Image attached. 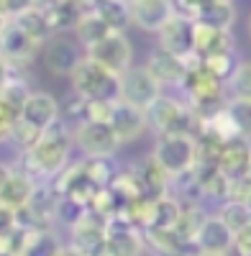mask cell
<instances>
[{
	"label": "cell",
	"mask_w": 251,
	"mask_h": 256,
	"mask_svg": "<svg viewBox=\"0 0 251 256\" xmlns=\"http://www.w3.org/2000/svg\"><path fill=\"white\" fill-rule=\"evenodd\" d=\"M70 148H72V134L70 128L64 126V120H56L49 128H44L41 138L36 141L34 148L24 152V166H26V174H31L34 180H49L56 177L67 164L70 156Z\"/></svg>",
	"instance_id": "obj_1"
},
{
	"label": "cell",
	"mask_w": 251,
	"mask_h": 256,
	"mask_svg": "<svg viewBox=\"0 0 251 256\" xmlns=\"http://www.w3.org/2000/svg\"><path fill=\"white\" fill-rule=\"evenodd\" d=\"M74 95L85 100H120V74L106 70L90 56H82L72 72Z\"/></svg>",
	"instance_id": "obj_2"
},
{
	"label": "cell",
	"mask_w": 251,
	"mask_h": 256,
	"mask_svg": "<svg viewBox=\"0 0 251 256\" xmlns=\"http://www.w3.org/2000/svg\"><path fill=\"white\" fill-rule=\"evenodd\" d=\"M154 159L174 180L198 164V141L192 134H159Z\"/></svg>",
	"instance_id": "obj_3"
},
{
	"label": "cell",
	"mask_w": 251,
	"mask_h": 256,
	"mask_svg": "<svg viewBox=\"0 0 251 256\" xmlns=\"http://www.w3.org/2000/svg\"><path fill=\"white\" fill-rule=\"evenodd\" d=\"M146 118H149V123L159 134H192L195 136V131H200V126H202V118L192 108L187 110L184 105L164 95H159L146 108Z\"/></svg>",
	"instance_id": "obj_4"
},
{
	"label": "cell",
	"mask_w": 251,
	"mask_h": 256,
	"mask_svg": "<svg viewBox=\"0 0 251 256\" xmlns=\"http://www.w3.org/2000/svg\"><path fill=\"white\" fill-rule=\"evenodd\" d=\"M184 88L190 92V102H192V110L200 118H210L216 110H220L226 100H223V84L218 77H213L208 70H202V64L190 70L184 80Z\"/></svg>",
	"instance_id": "obj_5"
},
{
	"label": "cell",
	"mask_w": 251,
	"mask_h": 256,
	"mask_svg": "<svg viewBox=\"0 0 251 256\" xmlns=\"http://www.w3.org/2000/svg\"><path fill=\"white\" fill-rule=\"evenodd\" d=\"M74 141H77L82 154H88V156H108V159L116 154V148L120 146V138L116 136L110 123L90 120V118H85L74 128Z\"/></svg>",
	"instance_id": "obj_6"
},
{
	"label": "cell",
	"mask_w": 251,
	"mask_h": 256,
	"mask_svg": "<svg viewBox=\"0 0 251 256\" xmlns=\"http://www.w3.org/2000/svg\"><path fill=\"white\" fill-rule=\"evenodd\" d=\"M88 56L95 59L98 64H102L106 70L123 74L131 67V41L123 36V31L113 28L108 36H102L92 46H88Z\"/></svg>",
	"instance_id": "obj_7"
},
{
	"label": "cell",
	"mask_w": 251,
	"mask_h": 256,
	"mask_svg": "<svg viewBox=\"0 0 251 256\" xmlns=\"http://www.w3.org/2000/svg\"><path fill=\"white\" fill-rule=\"evenodd\" d=\"M159 95V80L146 67H128L120 74V100L134 102L146 110Z\"/></svg>",
	"instance_id": "obj_8"
},
{
	"label": "cell",
	"mask_w": 251,
	"mask_h": 256,
	"mask_svg": "<svg viewBox=\"0 0 251 256\" xmlns=\"http://www.w3.org/2000/svg\"><path fill=\"white\" fill-rule=\"evenodd\" d=\"M141 248H144V238L136 230V223L126 212L108 218L106 256H138Z\"/></svg>",
	"instance_id": "obj_9"
},
{
	"label": "cell",
	"mask_w": 251,
	"mask_h": 256,
	"mask_svg": "<svg viewBox=\"0 0 251 256\" xmlns=\"http://www.w3.org/2000/svg\"><path fill=\"white\" fill-rule=\"evenodd\" d=\"M200 64V56H180V54H172V52H154L146 62V70H149L159 84H184L187 74H190L192 67Z\"/></svg>",
	"instance_id": "obj_10"
},
{
	"label": "cell",
	"mask_w": 251,
	"mask_h": 256,
	"mask_svg": "<svg viewBox=\"0 0 251 256\" xmlns=\"http://www.w3.org/2000/svg\"><path fill=\"white\" fill-rule=\"evenodd\" d=\"M159 46L180 56H195V20L174 13L159 31Z\"/></svg>",
	"instance_id": "obj_11"
},
{
	"label": "cell",
	"mask_w": 251,
	"mask_h": 256,
	"mask_svg": "<svg viewBox=\"0 0 251 256\" xmlns=\"http://www.w3.org/2000/svg\"><path fill=\"white\" fill-rule=\"evenodd\" d=\"M106 233H108V218L100 212H88L77 226H72V246L82 256H102L106 254Z\"/></svg>",
	"instance_id": "obj_12"
},
{
	"label": "cell",
	"mask_w": 251,
	"mask_h": 256,
	"mask_svg": "<svg viewBox=\"0 0 251 256\" xmlns=\"http://www.w3.org/2000/svg\"><path fill=\"white\" fill-rule=\"evenodd\" d=\"M36 49H38V41L24 26H18L10 18L8 26L3 28V34H0V54H3L13 67H18V64L31 62Z\"/></svg>",
	"instance_id": "obj_13"
},
{
	"label": "cell",
	"mask_w": 251,
	"mask_h": 256,
	"mask_svg": "<svg viewBox=\"0 0 251 256\" xmlns=\"http://www.w3.org/2000/svg\"><path fill=\"white\" fill-rule=\"evenodd\" d=\"M177 13L174 0H134L131 24L146 34H159L162 26Z\"/></svg>",
	"instance_id": "obj_14"
},
{
	"label": "cell",
	"mask_w": 251,
	"mask_h": 256,
	"mask_svg": "<svg viewBox=\"0 0 251 256\" xmlns=\"http://www.w3.org/2000/svg\"><path fill=\"white\" fill-rule=\"evenodd\" d=\"M248 164H251V136L238 134L234 138H226V144L220 148V156H218L220 172L228 180H238V177H246Z\"/></svg>",
	"instance_id": "obj_15"
},
{
	"label": "cell",
	"mask_w": 251,
	"mask_h": 256,
	"mask_svg": "<svg viewBox=\"0 0 251 256\" xmlns=\"http://www.w3.org/2000/svg\"><path fill=\"white\" fill-rule=\"evenodd\" d=\"M146 123H149V118H146L144 108H138V105H134V102H126V100H116L110 126H113L116 136L120 138V144L138 138L144 134Z\"/></svg>",
	"instance_id": "obj_16"
},
{
	"label": "cell",
	"mask_w": 251,
	"mask_h": 256,
	"mask_svg": "<svg viewBox=\"0 0 251 256\" xmlns=\"http://www.w3.org/2000/svg\"><path fill=\"white\" fill-rule=\"evenodd\" d=\"M234 238H236V233L216 216V218H208L202 223V228L198 230L195 248L198 251H210V254H228L234 248Z\"/></svg>",
	"instance_id": "obj_17"
},
{
	"label": "cell",
	"mask_w": 251,
	"mask_h": 256,
	"mask_svg": "<svg viewBox=\"0 0 251 256\" xmlns=\"http://www.w3.org/2000/svg\"><path fill=\"white\" fill-rule=\"evenodd\" d=\"M59 118H62L59 102H56L49 92H31L28 100H26V105L20 108V120L36 126L38 131L49 128V126L56 123Z\"/></svg>",
	"instance_id": "obj_18"
},
{
	"label": "cell",
	"mask_w": 251,
	"mask_h": 256,
	"mask_svg": "<svg viewBox=\"0 0 251 256\" xmlns=\"http://www.w3.org/2000/svg\"><path fill=\"white\" fill-rule=\"evenodd\" d=\"M36 190V180L26 172H13L8 174V180L0 184V205L8 210H20L31 202V195Z\"/></svg>",
	"instance_id": "obj_19"
},
{
	"label": "cell",
	"mask_w": 251,
	"mask_h": 256,
	"mask_svg": "<svg viewBox=\"0 0 251 256\" xmlns=\"http://www.w3.org/2000/svg\"><path fill=\"white\" fill-rule=\"evenodd\" d=\"M226 52H234L231 28H216V26L195 20V54L202 59V56L226 54Z\"/></svg>",
	"instance_id": "obj_20"
},
{
	"label": "cell",
	"mask_w": 251,
	"mask_h": 256,
	"mask_svg": "<svg viewBox=\"0 0 251 256\" xmlns=\"http://www.w3.org/2000/svg\"><path fill=\"white\" fill-rule=\"evenodd\" d=\"M80 54H77V46L72 38H64V36H56L52 38V44L46 49V67L56 74H72L74 67L80 64Z\"/></svg>",
	"instance_id": "obj_21"
},
{
	"label": "cell",
	"mask_w": 251,
	"mask_h": 256,
	"mask_svg": "<svg viewBox=\"0 0 251 256\" xmlns=\"http://www.w3.org/2000/svg\"><path fill=\"white\" fill-rule=\"evenodd\" d=\"M110 31H113V28L108 26V20L102 18L98 10L80 16V20L74 24V34H77V38H80L85 46H92L95 41H100L102 36H108Z\"/></svg>",
	"instance_id": "obj_22"
},
{
	"label": "cell",
	"mask_w": 251,
	"mask_h": 256,
	"mask_svg": "<svg viewBox=\"0 0 251 256\" xmlns=\"http://www.w3.org/2000/svg\"><path fill=\"white\" fill-rule=\"evenodd\" d=\"M208 220V216L200 210V208H195V205H190V208H182V212H180V218H177V223H174V233L184 241V244H192L195 246V236H198V230L202 228V223Z\"/></svg>",
	"instance_id": "obj_23"
},
{
	"label": "cell",
	"mask_w": 251,
	"mask_h": 256,
	"mask_svg": "<svg viewBox=\"0 0 251 256\" xmlns=\"http://www.w3.org/2000/svg\"><path fill=\"white\" fill-rule=\"evenodd\" d=\"M218 218L231 228L234 233L244 230L251 226V205L248 202H241V200H226L223 208L218 210Z\"/></svg>",
	"instance_id": "obj_24"
},
{
	"label": "cell",
	"mask_w": 251,
	"mask_h": 256,
	"mask_svg": "<svg viewBox=\"0 0 251 256\" xmlns=\"http://www.w3.org/2000/svg\"><path fill=\"white\" fill-rule=\"evenodd\" d=\"M198 20L200 24H208V26H216V28H231V24H234L231 0H210Z\"/></svg>",
	"instance_id": "obj_25"
},
{
	"label": "cell",
	"mask_w": 251,
	"mask_h": 256,
	"mask_svg": "<svg viewBox=\"0 0 251 256\" xmlns=\"http://www.w3.org/2000/svg\"><path fill=\"white\" fill-rule=\"evenodd\" d=\"M180 212H182V205L170 198V195H162L156 198V205H154V220L149 228H174L177 218H180Z\"/></svg>",
	"instance_id": "obj_26"
},
{
	"label": "cell",
	"mask_w": 251,
	"mask_h": 256,
	"mask_svg": "<svg viewBox=\"0 0 251 256\" xmlns=\"http://www.w3.org/2000/svg\"><path fill=\"white\" fill-rule=\"evenodd\" d=\"M226 108L234 116L238 131L244 136H251V95H234L226 102Z\"/></svg>",
	"instance_id": "obj_27"
},
{
	"label": "cell",
	"mask_w": 251,
	"mask_h": 256,
	"mask_svg": "<svg viewBox=\"0 0 251 256\" xmlns=\"http://www.w3.org/2000/svg\"><path fill=\"white\" fill-rule=\"evenodd\" d=\"M200 64H202V70H208L213 77H218V80H223V77H231L234 74V70H236V56H234V52H226V54H210V56H202L200 59Z\"/></svg>",
	"instance_id": "obj_28"
},
{
	"label": "cell",
	"mask_w": 251,
	"mask_h": 256,
	"mask_svg": "<svg viewBox=\"0 0 251 256\" xmlns=\"http://www.w3.org/2000/svg\"><path fill=\"white\" fill-rule=\"evenodd\" d=\"M41 134H44V131H38L36 126H31V123L18 118L16 126H13V131H10V136H8V141H13L20 152H28V148L36 146V141L41 138Z\"/></svg>",
	"instance_id": "obj_29"
},
{
	"label": "cell",
	"mask_w": 251,
	"mask_h": 256,
	"mask_svg": "<svg viewBox=\"0 0 251 256\" xmlns=\"http://www.w3.org/2000/svg\"><path fill=\"white\" fill-rule=\"evenodd\" d=\"M228 88L234 95H251V62H238L234 74L228 77Z\"/></svg>",
	"instance_id": "obj_30"
},
{
	"label": "cell",
	"mask_w": 251,
	"mask_h": 256,
	"mask_svg": "<svg viewBox=\"0 0 251 256\" xmlns=\"http://www.w3.org/2000/svg\"><path fill=\"white\" fill-rule=\"evenodd\" d=\"M0 95H3L10 105H13V108L20 113V108H24V105H26V100H28V95H31V90L26 88V84L24 82H20V80H16V77H10L6 84H3V90H0Z\"/></svg>",
	"instance_id": "obj_31"
},
{
	"label": "cell",
	"mask_w": 251,
	"mask_h": 256,
	"mask_svg": "<svg viewBox=\"0 0 251 256\" xmlns=\"http://www.w3.org/2000/svg\"><path fill=\"white\" fill-rule=\"evenodd\" d=\"M113 105H116V100H88V102H85V118L110 123Z\"/></svg>",
	"instance_id": "obj_32"
},
{
	"label": "cell",
	"mask_w": 251,
	"mask_h": 256,
	"mask_svg": "<svg viewBox=\"0 0 251 256\" xmlns=\"http://www.w3.org/2000/svg\"><path fill=\"white\" fill-rule=\"evenodd\" d=\"M18 118H20V113L13 108L3 95H0V141H6L10 136V131H13V126H16Z\"/></svg>",
	"instance_id": "obj_33"
},
{
	"label": "cell",
	"mask_w": 251,
	"mask_h": 256,
	"mask_svg": "<svg viewBox=\"0 0 251 256\" xmlns=\"http://www.w3.org/2000/svg\"><path fill=\"white\" fill-rule=\"evenodd\" d=\"M208 3H210V0H174V8H177V13L198 20L200 13L208 8Z\"/></svg>",
	"instance_id": "obj_34"
},
{
	"label": "cell",
	"mask_w": 251,
	"mask_h": 256,
	"mask_svg": "<svg viewBox=\"0 0 251 256\" xmlns=\"http://www.w3.org/2000/svg\"><path fill=\"white\" fill-rule=\"evenodd\" d=\"M31 8H36V0H6V16L8 18H16Z\"/></svg>",
	"instance_id": "obj_35"
},
{
	"label": "cell",
	"mask_w": 251,
	"mask_h": 256,
	"mask_svg": "<svg viewBox=\"0 0 251 256\" xmlns=\"http://www.w3.org/2000/svg\"><path fill=\"white\" fill-rule=\"evenodd\" d=\"M234 248L238 251V256H251V226L236 233V238H234Z\"/></svg>",
	"instance_id": "obj_36"
},
{
	"label": "cell",
	"mask_w": 251,
	"mask_h": 256,
	"mask_svg": "<svg viewBox=\"0 0 251 256\" xmlns=\"http://www.w3.org/2000/svg\"><path fill=\"white\" fill-rule=\"evenodd\" d=\"M16 230V212L0 205V233H13Z\"/></svg>",
	"instance_id": "obj_37"
},
{
	"label": "cell",
	"mask_w": 251,
	"mask_h": 256,
	"mask_svg": "<svg viewBox=\"0 0 251 256\" xmlns=\"http://www.w3.org/2000/svg\"><path fill=\"white\" fill-rule=\"evenodd\" d=\"M10 70H13V64H10L3 54H0V90H3V84L13 77V74H10Z\"/></svg>",
	"instance_id": "obj_38"
},
{
	"label": "cell",
	"mask_w": 251,
	"mask_h": 256,
	"mask_svg": "<svg viewBox=\"0 0 251 256\" xmlns=\"http://www.w3.org/2000/svg\"><path fill=\"white\" fill-rule=\"evenodd\" d=\"M54 256H82L74 246H59V251L54 254Z\"/></svg>",
	"instance_id": "obj_39"
},
{
	"label": "cell",
	"mask_w": 251,
	"mask_h": 256,
	"mask_svg": "<svg viewBox=\"0 0 251 256\" xmlns=\"http://www.w3.org/2000/svg\"><path fill=\"white\" fill-rule=\"evenodd\" d=\"M10 172H13V169H10V166H6L3 162H0V184H3V182L8 180V174H10Z\"/></svg>",
	"instance_id": "obj_40"
},
{
	"label": "cell",
	"mask_w": 251,
	"mask_h": 256,
	"mask_svg": "<svg viewBox=\"0 0 251 256\" xmlns=\"http://www.w3.org/2000/svg\"><path fill=\"white\" fill-rule=\"evenodd\" d=\"M8 20H10V18H8L6 13H0V34H3V28L8 26Z\"/></svg>",
	"instance_id": "obj_41"
},
{
	"label": "cell",
	"mask_w": 251,
	"mask_h": 256,
	"mask_svg": "<svg viewBox=\"0 0 251 256\" xmlns=\"http://www.w3.org/2000/svg\"><path fill=\"white\" fill-rule=\"evenodd\" d=\"M195 256H228V254H210V251H198Z\"/></svg>",
	"instance_id": "obj_42"
},
{
	"label": "cell",
	"mask_w": 251,
	"mask_h": 256,
	"mask_svg": "<svg viewBox=\"0 0 251 256\" xmlns=\"http://www.w3.org/2000/svg\"><path fill=\"white\" fill-rule=\"evenodd\" d=\"M0 13H6V0H0Z\"/></svg>",
	"instance_id": "obj_43"
},
{
	"label": "cell",
	"mask_w": 251,
	"mask_h": 256,
	"mask_svg": "<svg viewBox=\"0 0 251 256\" xmlns=\"http://www.w3.org/2000/svg\"><path fill=\"white\" fill-rule=\"evenodd\" d=\"M246 177H248V180H251V164H248V172H246Z\"/></svg>",
	"instance_id": "obj_44"
},
{
	"label": "cell",
	"mask_w": 251,
	"mask_h": 256,
	"mask_svg": "<svg viewBox=\"0 0 251 256\" xmlns=\"http://www.w3.org/2000/svg\"><path fill=\"white\" fill-rule=\"evenodd\" d=\"M248 34H251V16H248Z\"/></svg>",
	"instance_id": "obj_45"
},
{
	"label": "cell",
	"mask_w": 251,
	"mask_h": 256,
	"mask_svg": "<svg viewBox=\"0 0 251 256\" xmlns=\"http://www.w3.org/2000/svg\"><path fill=\"white\" fill-rule=\"evenodd\" d=\"M128 3H134V0H128Z\"/></svg>",
	"instance_id": "obj_46"
},
{
	"label": "cell",
	"mask_w": 251,
	"mask_h": 256,
	"mask_svg": "<svg viewBox=\"0 0 251 256\" xmlns=\"http://www.w3.org/2000/svg\"><path fill=\"white\" fill-rule=\"evenodd\" d=\"M102 256H106V254H102Z\"/></svg>",
	"instance_id": "obj_47"
}]
</instances>
